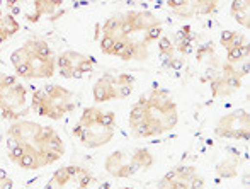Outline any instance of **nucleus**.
<instances>
[{"instance_id": "1", "label": "nucleus", "mask_w": 250, "mask_h": 189, "mask_svg": "<svg viewBox=\"0 0 250 189\" xmlns=\"http://www.w3.org/2000/svg\"><path fill=\"white\" fill-rule=\"evenodd\" d=\"M164 22L150 10H125L107 17L101 27L99 46L121 62H146L150 46L160 40Z\"/></svg>"}, {"instance_id": "2", "label": "nucleus", "mask_w": 250, "mask_h": 189, "mask_svg": "<svg viewBox=\"0 0 250 189\" xmlns=\"http://www.w3.org/2000/svg\"><path fill=\"white\" fill-rule=\"evenodd\" d=\"M5 153L16 167L33 172L62 160L66 147L53 126L21 118L5 129Z\"/></svg>"}, {"instance_id": "3", "label": "nucleus", "mask_w": 250, "mask_h": 189, "mask_svg": "<svg viewBox=\"0 0 250 189\" xmlns=\"http://www.w3.org/2000/svg\"><path fill=\"white\" fill-rule=\"evenodd\" d=\"M128 125L135 138H155L175 129L179 106L174 96L162 87L145 90L129 109Z\"/></svg>"}, {"instance_id": "4", "label": "nucleus", "mask_w": 250, "mask_h": 189, "mask_svg": "<svg viewBox=\"0 0 250 189\" xmlns=\"http://www.w3.org/2000/svg\"><path fill=\"white\" fill-rule=\"evenodd\" d=\"M56 55L41 38H29L10 53V65L21 80H50L56 73Z\"/></svg>"}, {"instance_id": "5", "label": "nucleus", "mask_w": 250, "mask_h": 189, "mask_svg": "<svg viewBox=\"0 0 250 189\" xmlns=\"http://www.w3.org/2000/svg\"><path fill=\"white\" fill-rule=\"evenodd\" d=\"M116 133V113L101 106L83 107L73 126V136L83 148L96 150L109 145Z\"/></svg>"}, {"instance_id": "6", "label": "nucleus", "mask_w": 250, "mask_h": 189, "mask_svg": "<svg viewBox=\"0 0 250 189\" xmlns=\"http://www.w3.org/2000/svg\"><path fill=\"white\" fill-rule=\"evenodd\" d=\"M31 109L41 118L60 121L77 109L75 92L62 84H46L33 92Z\"/></svg>"}, {"instance_id": "7", "label": "nucleus", "mask_w": 250, "mask_h": 189, "mask_svg": "<svg viewBox=\"0 0 250 189\" xmlns=\"http://www.w3.org/2000/svg\"><path fill=\"white\" fill-rule=\"evenodd\" d=\"M155 166V157L145 147L112 150L104 159V170L114 179H131Z\"/></svg>"}, {"instance_id": "8", "label": "nucleus", "mask_w": 250, "mask_h": 189, "mask_svg": "<svg viewBox=\"0 0 250 189\" xmlns=\"http://www.w3.org/2000/svg\"><path fill=\"white\" fill-rule=\"evenodd\" d=\"M27 89L17 75L0 72V116L7 121L26 118Z\"/></svg>"}, {"instance_id": "9", "label": "nucleus", "mask_w": 250, "mask_h": 189, "mask_svg": "<svg viewBox=\"0 0 250 189\" xmlns=\"http://www.w3.org/2000/svg\"><path fill=\"white\" fill-rule=\"evenodd\" d=\"M249 75V62L228 63L218 62L214 68H209V89L214 99H225L242 89L244 79Z\"/></svg>"}, {"instance_id": "10", "label": "nucleus", "mask_w": 250, "mask_h": 189, "mask_svg": "<svg viewBox=\"0 0 250 189\" xmlns=\"http://www.w3.org/2000/svg\"><path fill=\"white\" fill-rule=\"evenodd\" d=\"M135 75L126 72H105L92 85V99L96 104L125 101L135 92Z\"/></svg>"}, {"instance_id": "11", "label": "nucleus", "mask_w": 250, "mask_h": 189, "mask_svg": "<svg viewBox=\"0 0 250 189\" xmlns=\"http://www.w3.org/2000/svg\"><path fill=\"white\" fill-rule=\"evenodd\" d=\"M96 181L94 172L85 166H63L56 169L43 189H90Z\"/></svg>"}, {"instance_id": "12", "label": "nucleus", "mask_w": 250, "mask_h": 189, "mask_svg": "<svg viewBox=\"0 0 250 189\" xmlns=\"http://www.w3.org/2000/svg\"><path fill=\"white\" fill-rule=\"evenodd\" d=\"M55 63H56V72L60 73L62 79L66 80L82 79V77L92 73L97 66L96 58L77 50H65L62 53H58Z\"/></svg>"}, {"instance_id": "13", "label": "nucleus", "mask_w": 250, "mask_h": 189, "mask_svg": "<svg viewBox=\"0 0 250 189\" xmlns=\"http://www.w3.org/2000/svg\"><path fill=\"white\" fill-rule=\"evenodd\" d=\"M214 135L218 138L247 142L250 136V114L245 107H237L223 114L214 125Z\"/></svg>"}, {"instance_id": "14", "label": "nucleus", "mask_w": 250, "mask_h": 189, "mask_svg": "<svg viewBox=\"0 0 250 189\" xmlns=\"http://www.w3.org/2000/svg\"><path fill=\"white\" fill-rule=\"evenodd\" d=\"M206 179L196 166H177L157 181V189H204Z\"/></svg>"}, {"instance_id": "15", "label": "nucleus", "mask_w": 250, "mask_h": 189, "mask_svg": "<svg viewBox=\"0 0 250 189\" xmlns=\"http://www.w3.org/2000/svg\"><path fill=\"white\" fill-rule=\"evenodd\" d=\"M22 0H5L10 14L16 12L19 3ZM66 14V9L63 7V0H31V9L22 14L24 19L29 22H40L43 19L56 21Z\"/></svg>"}, {"instance_id": "16", "label": "nucleus", "mask_w": 250, "mask_h": 189, "mask_svg": "<svg viewBox=\"0 0 250 189\" xmlns=\"http://www.w3.org/2000/svg\"><path fill=\"white\" fill-rule=\"evenodd\" d=\"M220 0H167L172 16L181 21H192L209 17L216 12Z\"/></svg>"}, {"instance_id": "17", "label": "nucleus", "mask_w": 250, "mask_h": 189, "mask_svg": "<svg viewBox=\"0 0 250 189\" xmlns=\"http://www.w3.org/2000/svg\"><path fill=\"white\" fill-rule=\"evenodd\" d=\"M220 44L223 46L225 53H227L225 62L233 63V65L249 62V55H250L249 36L242 33V31H233V29L221 31Z\"/></svg>"}, {"instance_id": "18", "label": "nucleus", "mask_w": 250, "mask_h": 189, "mask_svg": "<svg viewBox=\"0 0 250 189\" xmlns=\"http://www.w3.org/2000/svg\"><path fill=\"white\" fill-rule=\"evenodd\" d=\"M21 31V22L16 19V16L10 12L0 9V46L12 40L17 33Z\"/></svg>"}, {"instance_id": "19", "label": "nucleus", "mask_w": 250, "mask_h": 189, "mask_svg": "<svg viewBox=\"0 0 250 189\" xmlns=\"http://www.w3.org/2000/svg\"><path fill=\"white\" fill-rule=\"evenodd\" d=\"M238 166H240V155L231 153L218 162V166L214 167V172L220 179H233L238 176Z\"/></svg>"}, {"instance_id": "20", "label": "nucleus", "mask_w": 250, "mask_h": 189, "mask_svg": "<svg viewBox=\"0 0 250 189\" xmlns=\"http://www.w3.org/2000/svg\"><path fill=\"white\" fill-rule=\"evenodd\" d=\"M230 14L233 21L244 29L250 27V0H231Z\"/></svg>"}, {"instance_id": "21", "label": "nucleus", "mask_w": 250, "mask_h": 189, "mask_svg": "<svg viewBox=\"0 0 250 189\" xmlns=\"http://www.w3.org/2000/svg\"><path fill=\"white\" fill-rule=\"evenodd\" d=\"M0 189H14V181L9 176V172L0 169Z\"/></svg>"}, {"instance_id": "22", "label": "nucleus", "mask_w": 250, "mask_h": 189, "mask_svg": "<svg viewBox=\"0 0 250 189\" xmlns=\"http://www.w3.org/2000/svg\"><path fill=\"white\" fill-rule=\"evenodd\" d=\"M97 189H133V188H125V186H121V188H114L112 184H109V183H104V184H101Z\"/></svg>"}]
</instances>
